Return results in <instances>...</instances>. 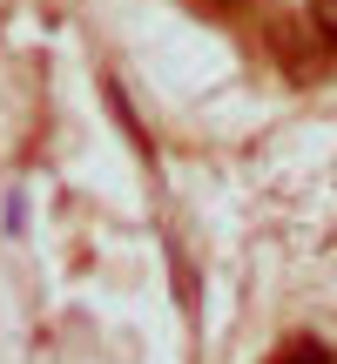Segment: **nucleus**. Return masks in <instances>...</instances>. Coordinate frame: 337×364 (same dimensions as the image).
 <instances>
[{
  "instance_id": "obj_1",
  "label": "nucleus",
  "mask_w": 337,
  "mask_h": 364,
  "mask_svg": "<svg viewBox=\"0 0 337 364\" xmlns=\"http://www.w3.org/2000/svg\"><path fill=\"white\" fill-rule=\"evenodd\" d=\"M277 364H331V351L317 338H297V344H284V351H277Z\"/></svg>"
}]
</instances>
